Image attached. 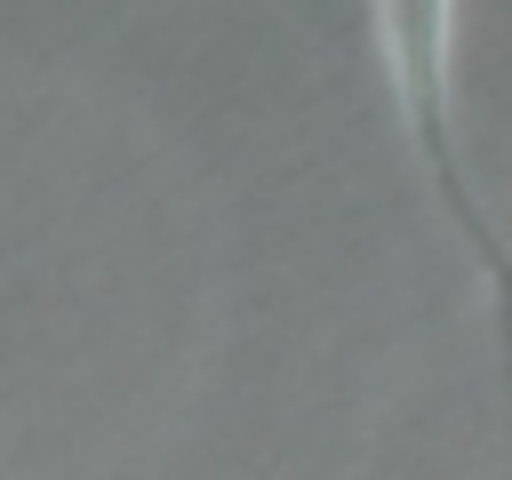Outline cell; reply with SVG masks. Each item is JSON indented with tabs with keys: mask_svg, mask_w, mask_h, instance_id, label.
<instances>
[{
	"mask_svg": "<svg viewBox=\"0 0 512 480\" xmlns=\"http://www.w3.org/2000/svg\"><path fill=\"white\" fill-rule=\"evenodd\" d=\"M376 32L392 40V88H400V104H408V144L424 152V176H432L448 224L464 232V248H472V264H480V280H488V304H496V368H504V424H512V248L496 240V224H488V208L472 200L464 160H456V144H448L440 48H448L456 24H448L440 8H392V16H376Z\"/></svg>",
	"mask_w": 512,
	"mask_h": 480,
	"instance_id": "cell-1",
	"label": "cell"
}]
</instances>
